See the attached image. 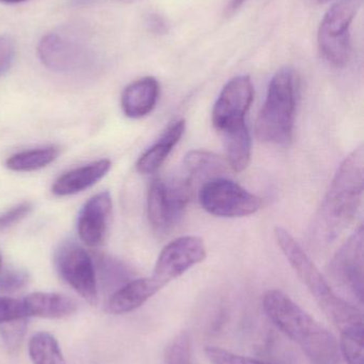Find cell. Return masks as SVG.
Segmentation results:
<instances>
[{
    "mask_svg": "<svg viewBox=\"0 0 364 364\" xmlns=\"http://www.w3.org/2000/svg\"><path fill=\"white\" fill-rule=\"evenodd\" d=\"M21 301L28 318L59 320L72 316L78 309L74 299L59 293H31Z\"/></svg>",
    "mask_w": 364,
    "mask_h": 364,
    "instance_id": "2e32d148",
    "label": "cell"
},
{
    "mask_svg": "<svg viewBox=\"0 0 364 364\" xmlns=\"http://www.w3.org/2000/svg\"><path fill=\"white\" fill-rule=\"evenodd\" d=\"M27 327L28 318H17L0 325V336L6 350L14 352L21 346Z\"/></svg>",
    "mask_w": 364,
    "mask_h": 364,
    "instance_id": "484cf974",
    "label": "cell"
},
{
    "mask_svg": "<svg viewBox=\"0 0 364 364\" xmlns=\"http://www.w3.org/2000/svg\"><path fill=\"white\" fill-rule=\"evenodd\" d=\"M364 231L360 225L333 257L329 274L333 282L359 303L363 299Z\"/></svg>",
    "mask_w": 364,
    "mask_h": 364,
    "instance_id": "30bf717a",
    "label": "cell"
},
{
    "mask_svg": "<svg viewBox=\"0 0 364 364\" xmlns=\"http://www.w3.org/2000/svg\"><path fill=\"white\" fill-rule=\"evenodd\" d=\"M160 91V83L154 77H145L130 83L122 94L124 114L130 119L147 117L155 108Z\"/></svg>",
    "mask_w": 364,
    "mask_h": 364,
    "instance_id": "9a60e30c",
    "label": "cell"
},
{
    "mask_svg": "<svg viewBox=\"0 0 364 364\" xmlns=\"http://www.w3.org/2000/svg\"><path fill=\"white\" fill-rule=\"evenodd\" d=\"M4 4H19V2L26 1V0H0Z\"/></svg>",
    "mask_w": 364,
    "mask_h": 364,
    "instance_id": "836d02e7",
    "label": "cell"
},
{
    "mask_svg": "<svg viewBox=\"0 0 364 364\" xmlns=\"http://www.w3.org/2000/svg\"><path fill=\"white\" fill-rule=\"evenodd\" d=\"M28 353L33 364H68L56 338L45 331L32 336Z\"/></svg>",
    "mask_w": 364,
    "mask_h": 364,
    "instance_id": "7402d4cb",
    "label": "cell"
},
{
    "mask_svg": "<svg viewBox=\"0 0 364 364\" xmlns=\"http://www.w3.org/2000/svg\"><path fill=\"white\" fill-rule=\"evenodd\" d=\"M31 203L25 201V203H19V205L11 208L8 211L0 214V232L10 228L16 223L21 222L31 212Z\"/></svg>",
    "mask_w": 364,
    "mask_h": 364,
    "instance_id": "f546056e",
    "label": "cell"
},
{
    "mask_svg": "<svg viewBox=\"0 0 364 364\" xmlns=\"http://www.w3.org/2000/svg\"><path fill=\"white\" fill-rule=\"evenodd\" d=\"M29 282L27 272L21 269L0 272V293H13L25 288Z\"/></svg>",
    "mask_w": 364,
    "mask_h": 364,
    "instance_id": "83f0119b",
    "label": "cell"
},
{
    "mask_svg": "<svg viewBox=\"0 0 364 364\" xmlns=\"http://www.w3.org/2000/svg\"><path fill=\"white\" fill-rule=\"evenodd\" d=\"M1 267H2V259H1V256H0V272H1Z\"/></svg>",
    "mask_w": 364,
    "mask_h": 364,
    "instance_id": "d590c367",
    "label": "cell"
},
{
    "mask_svg": "<svg viewBox=\"0 0 364 364\" xmlns=\"http://www.w3.org/2000/svg\"><path fill=\"white\" fill-rule=\"evenodd\" d=\"M149 26L152 30L156 32H162L166 30V26H165L164 21L158 17L157 15H151L149 18Z\"/></svg>",
    "mask_w": 364,
    "mask_h": 364,
    "instance_id": "d6a6232c",
    "label": "cell"
},
{
    "mask_svg": "<svg viewBox=\"0 0 364 364\" xmlns=\"http://www.w3.org/2000/svg\"><path fill=\"white\" fill-rule=\"evenodd\" d=\"M246 1L247 0H228L226 6H224V15L227 17L232 16L243 6Z\"/></svg>",
    "mask_w": 364,
    "mask_h": 364,
    "instance_id": "1f68e13d",
    "label": "cell"
},
{
    "mask_svg": "<svg viewBox=\"0 0 364 364\" xmlns=\"http://www.w3.org/2000/svg\"><path fill=\"white\" fill-rule=\"evenodd\" d=\"M55 267L60 277L88 303H98V284L93 259L74 242L60 244L55 252Z\"/></svg>",
    "mask_w": 364,
    "mask_h": 364,
    "instance_id": "9c48e42d",
    "label": "cell"
},
{
    "mask_svg": "<svg viewBox=\"0 0 364 364\" xmlns=\"http://www.w3.org/2000/svg\"><path fill=\"white\" fill-rule=\"evenodd\" d=\"M38 55L43 65L62 74L83 72L95 62L91 45L74 33L51 32L38 43Z\"/></svg>",
    "mask_w": 364,
    "mask_h": 364,
    "instance_id": "52a82bcc",
    "label": "cell"
},
{
    "mask_svg": "<svg viewBox=\"0 0 364 364\" xmlns=\"http://www.w3.org/2000/svg\"><path fill=\"white\" fill-rule=\"evenodd\" d=\"M318 2H321V4H326V2L331 1V0H318Z\"/></svg>",
    "mask_w": 364,
    "mask_h": 364,
    "instance_id": "e575fe53",
    "label": "cell"
},
{
    "mask_svg": "<svg viewBox=\"0 0 364 364\" xmlns=\"http://www.w3.org/2000/svg\"><path fill=\"white\" fill-rule=\"evenodd\" d=\"M363 0H339L327 11L318 28L321 55L331 65L344 68L352 55L350 25Z\"/></svg>",
    "mask_w": 364,
    "mask_h": 364,
    "instance_id": "5b68a950",
    "label": "cell"
},
{
    "mask_svg": "<svg viewBox=\"0 0 364 364\" xmlns=\"http://www.w3.org/2000/svg\"><path fill=\"white\" fill-rule=\"evenodd\" d=\"M17 318H29L21 299L0 297V325Z\"/></svg>",
    "mask_w": 364,
    "mask_h": 364,
    "instance_id": "f1b7e54d",
    "label": "cell"
},
{
    "mask_svg": "<svg viewBox=\"0 0 364 364\" xmlns=\"http://www.w3.org/2000/svg\"><path fill=\"white\" fill-rule=\"evenodd\" d=\"M339 346L341 357L348 364H364L363 325L342 331Z\"/></svg>",
    "mask_w": 364,
    "mask_h": 364,
    "instance_id": "cb8c5ba5",
    "label": "cell"
},
{
    "mask_svg": "<svg viewBox=\"0 0 364 364\" xmlns=\"http://www.w3.org/2000/svg\"><path fill=\"white\" fill-rule=\"evenodd\" d=\"M254 98L249 76L231 79L218 96L213 109V125L220 134L246 123L245 117Z\"/></svg>",
    "mask_w": 364,
    "mask_h": 364,
    "instance_id": "7c38bea8",
    "label": "cell"
},
{
    "mask_svg": "<svg viewBox=\"0 0 364 364\" xmlns=\"http://www.w3.org/2000/svg\"><path fill=\"white\" fill-rule=\"evenodd\" d=\"M364 149H355L338 168L316 213L312 237L320 245L335 242L352 224L363 196Z\"/></svg>",
    "mask_w": 364,
    "mask_h": 364,
    "instance_id": "6da1fadb",
    "label": "cell"
},
{
    "mask_svg": "<svg viewBox=\"0 0 364 364\" xmlns=\"http://www.w3.org/2000/svg\"><path fill=\"white\" fill-rule=\"evenodd\" d=\"M14 58V42L9 36H0V75L10 70Z\"/></svg>",
    "mask_w": 364,
    "mask_h": 364,
    "instance_id": "4dcf8cb0",
    "label": "cell"
},
{
    "mask_svg": "<svg viewBox=\"0 0 364 364\" xmlns=\"http://www.w3.org/2000/svg\"><path fill=\"white\" fill-rule=\"evenodd\" d=\"M278 245L288 259L299 279L307 287L321 309L340 329L363 325V312L354 304L340 297L318 271L313 261L293 235L282 227H276Z\"/></svg>",
    "mask_w": 364,
    "mask_h": 364,
    "instance_id": "3957f363",
    "label": "cell"
},
{
    "mask_svg": "<svg viewBox=\"0 0 364 364\" xmlns=\"http://www.w3.org/2000/svg\"><path fill=\"white\" fill-rule=\"evenodd\" d=\"M113 211V200L108 192L91 197L81 209L77 223L79 237L90 247H96L104 241Z\"/></svg>",
    "mask_w": 364,
    "mask_h": 364,
    "instance_id": "4fadbf2b",
    "label": "cell"
},
{
    "mask_svg": "<svg viewBox=\"0 0 364 364\" xmlns=\"http://www.w3.org/2000/svg\"><path fill=\"white\" fill-rule=\"evenodd\" d=\"M207 257L202 240L194 235L181 237L165 246L156 261L152 278L162 288L183 275Z\"/></svg>",
    "mask_w": 364,
    "mask_h": 364,
    "instance_id": "8fae6325",
    "label": "cell"
},
{
    "mask_svg": "<svg viewBox=\"0 0 364 364\" xmlns=\"http://www.w3.org/2000/svg\"><path fill=\"white\" fill-rule=\"evenodd\" d=\"M165 364H192L189 333L182 331L169 343L165 353Z\"/></svg>",
    "mask_w": 364,
    "mask_h": 364,
    "instance_id": "d4e9b609",
    "label": "cell"
},
{
    "mask_svg": "<svg viewBox=\"0 0 364 364\" xmlns=\"http://www.w3.org/2000/svg\"><path fill=\"white\" fill-rule=\"evenodd\" d=\"M194 186L182 178L155 179L147 193V218L152 228L157 233L172 230L181 220Z\"/></svg>",
    "mask_w": 364,
    "mask_h": 364,
    "instance_id": "8992f818",
    "label": "cell"
},
{
    "mask_svg": "<svg viewBox=\"0 0 364 364\" xmlns=\"http://www.w3.org/2000/svg\"><path fill=\"white\" fill-rule=\"evenodd\" d=\"M205 355L212 364H273L249 357L239 356L224 348L209 346L205 348Z\"/></svg>",
    "mask_w": 364,
    "mask_h": 364,
    "instance_id": "4316f807",
    "label": "cell"
},
{
    "mask_svg": "<svg viewBox=\"0 0 364 364\" xmlns=\"http://www.w3.org/2000/svg\"><path fill=\"white\" fill-rule=\"evenodd\" d=\"M262 303L269 320L298 344L311 364L341 363L337 338L288 295L281 291L269 290L263 296Z\"/></svg>",
    "mask_w": 364,
    "mask_h": 364,
    "instance_id": "7a4b0ae2",
    "label": "cell"
},
{
    "mask_svg": "<svg viewBox=\"0 0 364 364\" xmlns=\"http://www.w3.org/2000/svg\"><path fill=\"white\" fill-rule=\"evenodd\" d=\"M222 134L229 164L234 172H243L251 160V136L247 124L227 130Z\"/></svg>",
    "mask_w": 364,
    "mask_h": 364,
    "instance_id": "ffe728a7",
    "label": "cell"
},
{
    "mask_svg": "<svg viewBox=\"0 0 364 364\" xmlns=\"http://www.w3.org/2000/svg\"><path fill=\"white\" fill-rule=\"evenodd\" d=\"M298 98V79L290 66L276 72L267 91L266 100L256 119L259 140L269 144L286 145L292 140Z\"/></svg>",
    "mask_w": 364,
    "mask_h": 364,
    "instance_id": "277c9868",
    "label": "cell"
},
{
    "mask_svg": "<svg viewBox=\"0 0 364 364\" xmlns=\"http://www.w3.org/2000/svg\"><path fill=\"white\" fill-rule=\"evenodd\" d=\"M94 267L98 269L103 284L108 288H117L118 290L120 287L130 282L132 272L117 259L100 255L96 257Z\"/></svg>",
    "mask_w": 364,
    "mask_h": 364,
    "instance_id": "603a6c76",
    "label": "cell"
},
{
    "mask_svg": "<svg viewBox=\"0 0 364 364\" xmlns=\"http://www.w3.org/2000/svg\"><path fill=\"white\" fill-rule=\"evenodd\" d=\"M110 168V160L103 159L71 171L56 181L51 192L56 196H68L83 192L104 178Z\"/></svg>",
    "mask_w": 364,
    "mask_h": 364,
    "instance_id": "e0dca14e",
    "label": "cell"
},
{
    "mask_svg": "<svg viewBox=\"0 0 364 364\" xmlns=\"http://www.w3.org/2000/svg\"><path fill=\"white\" fill-rule=\"evenodd\" d=\"M199 201L205 211L219 218H244L262 208L260 197L224 177L203 183Z\"/></svg>",
    "mask_w": 364,
    "mask_h": 364,
    "instance_id": "ba28073f",
    "label": "cell"
},
{
    "mask_svg": "<svg viewBox=\"0 0 364 364\" xmlns=\"http://www.w3.org/2000/svg\"><path fill=\"white\" fill-rule=\"evenodd\" d=\"M186 179L194 188V184L201 181H209L222 177L227 171L226 162L211 151L196 149L189 151L184 158Z\"/></svg>",
    "mask_w": 364,
    "mask_h": 364,
    "instance_id": "d6986e66",
    "label": "cell"
},
{
    "mask_svg": "<svg viewBox=\"0 0 364 364\" xmlns=\"http://www.w3.org/2000/svg\"><path fill=\"white\" fill-rule=\"evenodd\" d=\"M59 153V149L55 146L21 151L11 156L6 160V166L14 172H33L55 161Z\"/></svg>",
    "mask_w": 364,
    "mask_h": 364,
    "instance_id": "44dd1931",
    "label": "cell"
},
{
    "mask_svg": "<svg viewBox=\"0 0 364 364\" xmlns=\"http://www.w3.org/2000/svg\"><path fill=\"white\" fill-rule=\"evenodd\" d=\"M186 124L184 119L175 122L165 130L160 140L150 147L137 161L136 168L138 173L143 175L153 174L160 170V166L166 161L175 145L180 142L184 132Z\"/></svg>",
    "mask_w": 364,
    "mask_h": 364,
    "instance_id": "ac0fdd59",
    "label": "cell"
},
{
    "mask_svg": "<svg viewBox=\"0 0 364 364\" xmlns=\"http://www.w3.org/2000/svg\"><path fill=\"white\" fill-rule=\"evenodd\" d=\"M162 289L152 277L130 280L113 292L105 310L115 316L128 314L140 308Z\"/></svg>",
    "mask_w": 364,
    "mask_h": 364,
    "instance_id": "5bb4252c",
    "label": "cell"
}]
</instances>
